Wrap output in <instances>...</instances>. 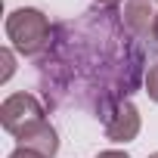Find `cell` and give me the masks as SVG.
<instances>
[{
	"mask_svg": "<svg viewBox=\"0 0 158 158\" xmlns=\"http://www.w3.org/2000/svg\"><path fill=\"white\" fill-rule=\"evenodd\" d=\"M146 53L115 6H93L77 22L53 28L37 56L47 102H74L106 121L143 84Z\"/></svg>",
	"mask_w": 158,
	"mask_h": 158,
	"instance_id": "6da1fadb",
	"label": "cell"
},
{
	"mask_svg": "<svg viewBox=\"0 0 158 158\" xmlns=\"http://www.w3.org/2000/svg\"><path fill=\"white\" fill-rule=\"evenodd\" d=\"M6 37L13 40V47L22 56H40L50 47L53 28H50V19L40 10L22 6V10H13L6 16Z\"/></svg>",
	"mask_w": 158,
	"mask_h": 158,
	"instance_id": "7a4b0ae2",
	"label": "cell"
},
{
	"mask_svg": "<svg viewBox=\"0 0 158 158\" xmlns=\"http://www.w3.org/2000/svg\"><path fill=\"white\" fill-rule=\"evenodd\" d=\"M47 121L44 118V106L31 96V93H13L10 99H3V106H0V124H3L16 139L31 130L34 124Z\"/></svg>",
	"mask_w": 158,
	"mask_h": 158,
	"instance_id": "3957f363",
	"label": "cell"
},
{
	"mask_svg": "<svg viewBox=\"0 0 158 158\" xmlns=\"http://www.w3.org/2000/svg\"><path fill=\"white\" fill-rule=\"evenodd\" d=\"M102 124H106V136H109V139H115V143H130V139H136V133H139V112H136V106L127 99V102H121Z\"/></svg>",
	"mask_w": 158,
	"mask_h": 158,
	"instance_id": "277c9868",
	"label": "cell"
},
{
	"mask_svg": "<svg viewBox=\"0 0 158 158\" xmlns=\"http://www.w3.org/2000/svg\"><path fill=\"white\" fill-rule=\"evenodd\" d=\"M124 25L136 34V37H149L152 34V28H155V16H158V10L149 3V0H130V3L124 6Z\"/></svg>",
	"mask_w": 158,
	"mask_h": 158,
	"instance_id": "5b68a950",
	"label": "cell"
},
{
	"mask_svg": "<svg viewBox=\"0 0 158 158\" xmlns=\"http://www.w3.org/2000/svg\"><path fill=\"white\" fill-rule=\"evenodd\" d=\"M19 146H22V149H31V152L44 155V158H53V155L59 152L56 130H53L47 121H40V124H34L31 130H25V133L19 136Z\"/></svg>",
	"mask_w": 158,
	"mask_h": 158,
	"instance_id": "8992f818",
	"label": "cell"
},
{
	"mask_svg": "<svg viewBox=\"0 0 158 158\" xmlns=\"http://www.w3.org/2000/svg\"><path fill=\"white\" fill-rule=\"evenodd\" d=\"M146 93H149V99L158 102V65H152L146 74Z\"/></svg>",
	"mask_w": 158,
	"mask_h": 158,
	"instance_id": "52a82bcc",
	"label": "cell"
},
{
	"mask_svg": "<svg viewBox=\"0 0 158 158\" xmlns=\"http://www.w3.org/2000/svg\"><path fill=\"white\" fill-rule=\"evenodd\" d=\"M0 62H3L0 81H10V74H13V53H10V50H0Z\"/></svg>",
	"mask_w": 158,
	"mask_h": 158,
	"instance_id": "ba28073f",
	"label": "cell"
},
{
	"mask_svg": "<svg viewBox=\"0 0 158 158\" xmlns=\"http://www.w3.org/2000/svg\"><path fill=\"white\" fill-rule=\"evenodd\" d=\"M10 158H44V155H37V152H31V149H22V146H19Z\"/></svg>",
	"mask_w": 158,
	"mask_h": 158,
	"instance_id": "9c48e42d",
	"label": "cell"
},
{
	"mask_svg": "<svg viewBox=\"0 0 158 158\" xmlns=\"http://www.w3.org/2000/svg\"><path fill=\"white\" fill-rule=\"evenodd\" d=\"M99 158H127V152H115V149H109V152H99Z\"/></svg>",
	"mask_w": 158,
	"mask_h": 158,
	"instance_id": "30bf717a",
	"label": "cell"
},
{
	"mask_svg": "<svg viewBox=\"0 0 158 158\" xmlns=\"http://www.w3.org/2000/svg\"><path fill=\"white\" fill-rule=\"evenodd\" d=\"M152 40L158 44V16H155V28H152Z\"/></svg>",
	"mask_w": 158,
	"mask_h": 158,
	"instance_id": "8fae6325",
	"label": "cell"
},
{
	"mask_svg": "<svg viewBox=\"0 0 158 158\" xmlns=\"http://www.w3.org/2000/svg\"><path fill=\"white\" fill-rule=\"evenodd\" d=\"M99 3H102V6H115V3H118V0H99Z\"/></svg>",
	"mask_w": 158,
	"mask_h": 158,
	"instance_id": "7c38bea8",
	"label": "cell"
},
{
	"mask_svg": "<svg viewBox=\"0 0 158 158\" xmlns=\"http://www.w3.org/2000/svg\"><path fill=\"white\" fill-rule=\"evenodd\" d=\"M149 158H158V152H155V155H149Z\"/></svg>",
	"mask_w": 158,
	"mask_h": 158,
	"instance_id": "4fadbf2b",
	"label": "cell"
}]
</instances>
